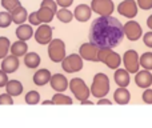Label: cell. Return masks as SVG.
I'll use <instances>...</instances> for the list:
<instances>
[{
	"mask_svg": "<svg viewBox=\"0 0 152 128\" xmlns=\"http://www.w3.org/2000/svg\"><path fill=\"white\" fill-rule=\"evenodd\" d=\"M113 99H115V102L118 104H127V103H129L131 94H129V91L126 87H119L115 91V94H113Z\"/></svg>",
	"mask_w": 152,
	"mask_h": 128,
	"instance_id": "20",
	"label": "cell"
},
{
	"mask_svg": "<svg viewBox=\"0 0 152 128\" xmlns=\"http://www.w3.org/2000/svg\"><path fill=\"white\" fill-rule=\"evenodd\" d=\"M108 92H110V79H108V76L102 72L95 75L91 86V94L95 97L100 99V97L107 96Z\"/></svg>",
	"mask_w": 152,
	"mask_h": 128,
	"instance_id": "2",
	"label": "cell"
},
{
	"mask_svg": "<svg viewBox=\"0 0 152 128\" xmlns=\"http://www.w3.org/2000/svg\"><path fill=\"white\" fill-rule=\"evenodd\" d=\"M19 68V58L15 55H7L4 59H3V63H1V69L4 71L5 73H13L15 71H18Z\"/></svg>",
	"mask_w": 152,
	"mask_h": 128,
	"instance_id": "14",
	"label": "cell"
},
{
	"mask_svg": "<svg viewBox=\"0 0 152 128\" xmlns=\"http://www.w3.org/2000/svg\"><path fill=\"white\" fill-rule=\"evenodd\" d=\"M23 84L19 80H8L7 86H5V92L10 94L11 96H19L23 92Z\"/></svg>",
	"mask_w": 152,
	"mask_h": 128,
	"instance_id": "23",
	"label": "cell"
},
{
	"mask_svg": "<svg viewBox=\"0 0 152 128\" xmlns=\"http://www.w3.org/2000/svg\"><path fill=\"white\" fill-rule=\"evenodd\" d=\"M144 43L147 47L152 48V32H147V34L144 35Z\"/></svg>",
	"mask_w": 152,
	"mask_h": 128,
	"instance_id": "39",
	"label": "cell"
},
{
	"mask_svg": "<svg viewBox=\"0 0 152 128\" xmlns=\"http://www.w3.org/2000/svg\"><path fill=\"white\" fill-rule=\"evenodd\" d=\"M147 26H148V28H150L151 31H152V15L147 19Z\"/></svg>",
	"mask_w": 152,
	"mask_h": 128,
	"instance_id": "41",
	"label": "cell"
},
{
	"mask_svg": "<svg viewBox=\"0 0 152 128\" xmlns=\"http://www.w3.org/2000/svg\"><path fill=\"white\" fill-rule=\"evenodd\" d=\"M55 15H56V11L51 10L50 7H45V5H40L39 11H37V16H39V20L42 23H50V21H52Z\"/></svg>",
	"mask_w": 152,
	"mask_h": 128,
	"instance_id": "22",
	"label": "cell"
},
{
	"mask_svg": "<svg viewBox=\"0 0 152 128\" xmlns=\"http://www.w3.org/2000/svg\"><path fill=\"white\" fill-rule=\"evenodd\" d=\"M16 36H18L19 40H24V42H27V40H29L32 36H34L35 31L32 29V24H19L18 28H16L15 31Z\"/></svg>",
	"mask_w": 152,
	"mask_h": 128,
	"instance_id": "16",
	"label": "cell"
},
{
	"mask_svg": "<svg viewBox=\"0 0 152 128\" xmlns=\"http://www.w3.org/2000/svg\"><path fill=\"white\" fill-rule=\"evenodd\" d=\"M28 21H29V24H32V26H40V23H42V21L39 20L37 11H36V12H32L31 15H28Z\"/></svg>",
	"mask_w": 152,
	"mask_h": 128,
	"instance_id": "34",
	"label": "cell"
},
{
	"mask_svg": "<svg viewBox=\"0 0 152 128\" xmlns=\"http://www.w3.org/2000/svg\"><path fill=\"white\" fill-rule=\"evenodd\" d=\"M91 8L94 12L97 13V15L107 16V15H112L115 5H113L112 0H92Z\"/></svg>",
	"mask_w": 152,
	"mask_h": 128,
	"instance_id": "8",
	"label": "cell"
},
{
	"mask_svg": "<svg viewBox=\"0 0 152 128\" xmlns=\"http://www.w3.org/2000/svg\"><path fill=\"white\" fill-rule=\"evenodd\" d=\"M140 65H142L143 68H145V69H152V52H145L142 55V58H140Z\"/></svg>",
	"mask_w": 152,
	"mask_h": 128,
	"instance_id": "31",
	"label": "cell"
},
{
	"mask_svg": "<svg viewBox=\"0 0 152 128\" xmlns=\"http://www.w3.org/2000/svg\"><path fill=\"white\" fill-rule=\"evenodd\" d=\"M11 23H13L11 12L10 11H1L0 12V28H8Z\"/></svg>",
	"mask_w": 152,
	"mask_h": 128,
	"instance_id": "29",
	"label": "cell"
},
{
	"mask_svg": "<svg viewBox=\"0 0 152 128\" xmlns=\"http://www.w3.org/2000/svg\"><path fill=\"white\" fill-rule=\"evenodd\" d=\"M13 104V99L10 94H1L0 95V105H12Z\"/></svg>",
	"mask_w": 152,
	"mask_h": 128,
	"instance_id": "33",
	"label": "cell"
},
{
	"mask_svg": "<svg viewBox=\"0 0 152 128\" xmlns=\"http://www.w3.org/2000/svg\"><path fill=\"white\" fill-rule=\"evenodd\" d=\"M123 61H124V65H126V69L128 72L135 73L139 71L140 61H139V56H137L136 51H134V50L127 51L123 56Z\"/></svg>",
	"mask_w": 152,
	"mask_h": 128,
	"instance_id": "10",
	"label": "cell"
},
{
	"mask_svg": "<svg viewBox=\"0 0 152 128\" xmlns=\"http://www.w3.org/2000/svg\"><path fill=\"white\" fill-rule=\"evenodd\" d=\"M135 83L140 87V88H148L152 86V75L150 71H140L137 75L135 76Z\"/></svg>",
	"mask_w": 152,
	"mask_h": 128,
	"instance_id": "18",
	"label": "cell"
},
{
	"mask_svg": "<svg viewBox=\"0 0 152 128\" xmlns=\"http://www.w3.org/2000/svg\"><path fill=\"white\" fill-rule=\"evenodd\" d=\"M18 5H20V1L19 0H1V7L4 8L5 11H12L13 8H16Z\"/></svg>",
	"mask_w": 152,
	"mask_h": 128,
	"instance_id": "32",
	"label": "cell"
},
{
	"mask_svg": "<svg viewBox=\"0 0 152 128\" xmlns=\"http://www.w3.org/2000/svg\"><path fill=\"white\" fill-rule=\"evenodd\" d=\"M127 69H116L113 79H115V83L120 87H127L129 84V75Z\"/></svg>",
	"mask_w": 152,
	"mask_h": 128,
	"instance_id": "25",
	"label": "cell"
},
{
	"mask_svg": "<svg viewBox=\"0 0 152 128\" xmlns=\"http://www.w3.org/2000/svg\"><path fill=\"white\" fill-rule=\"evenodd\" d=\"M50 84H51V87H52V89H55L56 92H64L69 87V83H68V80H67V78L64 75H61V73H55V75H52V78H51V80H50Z\"/></svg>",
	"mask_w": 152,
	"mask_h": 128,
	"instance_id": "13",
	"label": "cell"
},
{
	"mask_svg": "<svg viewBox=\"0 0 152 128\" xmlns=\"http://www.w3.org/2000/svg\"><path fill=\"white\" fill-rule=\"evenodd\" d=\"M8 73H5L3 69H0V88L1 87H5L8 83Z\"/></svg>",
	"mask_w": 152,
	"mask_h": 128,
	"instance_id": "37",
	"label": "cell"
},
{
	"mask_svg": "<svg viewBox=\"0 0 152 128\" xmlns=\"http://www.w3.org/2000/svg\"><path fill=\"white\" fill-rule=\"evenodd\" d=\"M36 43H39L40 45L48 44L52 40V28L48 26V23H43L42 26L37 27V29L34 34Z\"/></svg>",
	"mask_w": 152,
	"mask_h": 128,
	"instance_id": "9",
	"label": "cell"
},
{
	"mask_svg": "<svg viewBox=\"0 0 152 128\" xmlns=\"http://www.w3.org/2000/svg\"><path fill=\"white\" fill-rule=\"evenodd\" d=\"M56 3H58V5H60L61 8H68L69 5H72L74 0H56Z\"/></svg>",
	"mask_w": 152,
	"mask_h": 128,
	"instance_id": "38",
	"label": "cell"
},
{
	"mask_svg": "<svg viewBox=\"0 0 152 128\" xmlns=\"http://www.w3.org/2000/svg\"><path fill=\"white\" fill-rule=\"evenodd\" d=\"M52 102H53V104H58V105H64V104L69 105V104H72L71 97L67 96V95H64V94H61V92H58V94L53 95Z\"/></svg>",
	"mask_w": 152,
	"mask_h": 128,
	"instance_id": "26",
	"label": "cell"
},
{
	"mask_svg": "<svg viewBox=\"0 0 152 128\" xmlns=\"http://www.w3.org/2000/svg\"><path fill=\"white\" fill-rule=\"evenodd\" d=\"M40 102V94L37 91H29L26 95V103L29 105H35Z\"/></svg>",
	"mask_w": 152,
	"mask_h": 128,
	"instance_id": "30",
	"label": "cell"
},
{
	"mask_svg": "<svg viewBox=\"0 0 152 128\" xmlns=\"http://www.w3.org/2000/svg\"><path fill=\"white\" fill-rule=\"evenodd\" d=\"M91 15H92V8L87 4H79L77 7L75 8V12H74V16L77 21L80 23H86L91 19Z\"/></svg>",
	"mask_w": 152,
	"mask_h": 128,
	"instance_id": "15",
	"label": "cell"
},
{
	"mask_svg": "<svg viewBox=\"0 0 152 128\" xmlns=\"http://www.w3.org/2000/svg\"><path fill=\"white\" fill-rule=\"evenodd\" d=\"M88 37L89 42L99 47L113 48L121 43L124 37V29L116 18L111 15L100 16L92 21Z\"/></svg>",
	"mask_w": 152,
	"mask_h": 128,
	"instance_id": "1",
	"label": "cell"
},
{
	"mask_svg": "<svg viewBox=\"0 0 152 128\" xmlns=\"http://www.w3.org/2000/svg\"><path fill=\"white\" fill-rule=\"evenodd\" d=\"M48 56L53 63H61L66 58V43L61 39H52L48 43Z\"/></svg>",
	"mask_w": 152,
	"mask_h": 128,
	"instance_id": "3",
	"label": "cell"
},
{
	"mask_svg": "<svg viewBox=\"0 0 152 128\" xmlns=\"http://www.w3.org/2000/svg\"><path fill=\"white\" fill-rule=\"evenodd\" d=\"M123 29H124V35L128 37L131 42H136L137 39H140L142 36V27L139 26V23L136 21H128L123 26Z\"/></svg>",
	"mask_w": 152,
	"mask_h": 128,
	"instance_id": "12",
	"label": "cell"
},
{
	"mask_svg": "<svg viewBox=\"0 0 152 128\" xmlns=\"http://www.w3.org/2000/svg\"><path fill=\"white\" fill-rule=\"evenodd\" d=\"M69 89H71V92L74 94V96L79 102H83V100L88 99L89 94H91V89L87 87L84 80L80 78H74L69 81Z\"/></svg>",
	"mask_w": 152,
	"mask_h": 128,
	"instance_id": "5",
	"label": "cell"
},
{
	"mask_svg": "<svg viewBox=\"0 0 152 128\" xmlns=\"http://www.w3.org/2000/svg\"><path fill=\"white\" fill-rule=\"evenodd\" d=\"M61 67L67 73H75L83 68V58L77 53H71L66 56L61 61Z\"/></svg>",
	"mask_w": 152,
	"mask_h": 128,
	"instance_id": "6",
	"label": "cell"
},
{
	"mask_svg": "<svg viewBox=\"0 0 152 128\" xmlns=\"http://www.w3.org/2000/svg\"><path fill=\"white\" fill-rule=\"evenodd\" d=\"M97 104H108L110 105L111 104V100H108V99H104V97H100L99 99V102H97Z\"/></svg>",
	"mask_w": 152,
	"mask_h": 128,
	"instance_id": "40",
	"label": "cell"
},
{
	"mask_svg": "<svg viewBox=\"0 0 152 128\" xmlns=\"http://www.w3.org/2000/svg\"><path fill=\"white\" fill-rule=\"evenodd\" d=\"M51 78H52V75H51L50 71H48L47 68H42V69H37L36 72H35L34 83L36 84L37 87H43L47 83H50Z\"/></svg>",
	"mask_w": 152,
	"mask_h": 128,
	"instance_id": "17",
	"label": "cell"
},
{
	"mask_svg": "<svg viewBox=\"0 0 152 128\" xmlns=\"http://www.w3.org/2000/svg\"><path fill=\"white\" fill-rule=\"evenodd\" d=\"M143 102L147 104H152V89H145L143 94Z\"/></svg>",
	"mask_w": 152,
	"mask_h": 128,
	"instance_id": "35",
	"label": "cell"
},
{
	"mask_svg": "<svg viewBox=\"0 0 152 128\" xmlns=\"http://www.w3.org/2000/svg\"><path fill=\"white\" fill-rule=\"evenodd\" d=\"M24 64H26L27 68H31V69L37 68V67H39V64H40L39 53H36V52H27L26 55H24Z\"/></svg>",
	"mask_w": 152,
	"mask_h": 128,
	"instance_id": "24",
	"label": "cell"
},
{
	"mask_svg": "<svg viewBox=\"0 0 152 128\" xmlns=\"http://www.w3.org/2000/svg\"><path fill=\"white\" fill-rule=\"evenodd\" d=\"M10 39L5 36H0V59H4L10 53L11 44Z\"/></svg>",
	"mask_w": 152,
	"mask_h": 128,
	"instance_id": "28",
	"label": "cell"
},
{
	"mask_svg": "<svg viewBox=\"0 0 152 128\" xmlns=\"http://www.w3.org/2000/svg\"><path fill=\"white\" fill-rule=\"evenodd\" d=\"M99 50L100 47L94 43H84L80 45V50H79V55L84 59V60L88 61H99Z\"/></svg>",
	"mask_w": 152,
	"mask_h": 128,
	"instance_id": "7",
	"label": "cell"
},
{
	"mask_svg": "<svg viewBox=\"0 0 152 128\" xmlns=\"http://www.w3.org/2000/svg\"><path fill=\"white\" fill-rule=\"evenodd\" d=\"M11 16H12L13 23H16L18 26H19V24H23L24 21H27V19H28L27 10L21 4L18 5L16 8H13V10L11 11Z\"/></svg>",
	"mask_w": 152,
	"mask_h": 128,
	"instance_id": "19",
	"label": "cell"
},
{
	"mask_svg": "<svg viewBox=\"0 0 152 128\" xmlns=\"http://www.w3.org/2000/svg\"><path fill=\"white\" fill-rule=\"evenodd\" d=\"M56 16H58V19L61 21V23H69V21L74 19V13H72L68 8H61V10H58Z\"/></svg>",
	"mask_w": 152,
	"mask_h": 128,
	"instance_id": "27",
	"label": "cell"
},
{
	"mask_svg": "<svg viewBox=\"0 0 152 128\" xmlns=\"http://www.w3.org/2000/svg\"><path fill=\"white\" fill-rule=\"evenodd\" d=\"M99 61L104 63L108 68H111V69H116V68H119V65H120V63H121V58L119 56V53L113 52L112 48L100 47V50H99Z\"/></svg>",
	"mask_w": 152,
	"mask_h": 128,
	"instance_id": "4",
	"label": "cell"
},
{
	"mask_svg": "<svg viewBox=\"0 0 152 128\" xmlns=\"http://www.w3.org/2000/svg\"><path fill=\"white\" fill-rule=\"evenodd\" d=\"M27 52H28V45H27V43L24 42V40L18 39V42H15V43L11 44V53L15 55V56H18V58L24 56Z\"/></svg>",
	"mask_w": 152,
	"mask_h": 128,
	"instance_id": "21",
	"label": "cell"
},
{
	"mask_svg": "<svg viewBox=\"0 0 152 128\" xmlns=\"http://www.w3.org/2000/svg\"><path fill=\"white\" fill-rule=\"evenodd\" d=\"M118 11L124 18L132 19L137 15V5L135 0H124L118 5Z\"/></svg>",
	"mask_w": 152,
	"mask_h": 128,
	"instance_id": "11",
	"label": "cell"
},
{
	"mask_svg": "<svg viewBox=\"0 0 152 128\" xmlns=\"http://www.w3.org/2000/svg\"><path fill=\"white\" fill-rule=\"evenodd\" d=\"M43 104H44V105H47V104H53V102H52V100H44V102H43Z\"/></svg>",
	"mask_w": 152,
	"mask_h": 128,
	"instance_id": "42",
	"label": "cell"
},
{
	"mask_svg": "<svg viewBox=\"0 0 152 128\" xmlns=\"http://www.w3.org/2000/svg\"><path fill=\"white\" fill-rule=\"evenodd\" d=\"M137 4L143 10H151L152 8V0H137Z\"/></svg>",
	"mask_w": 152,
	"mask_h": 128,
	"instance_id": "36",
	"label": "cell"
}]
</instances>
